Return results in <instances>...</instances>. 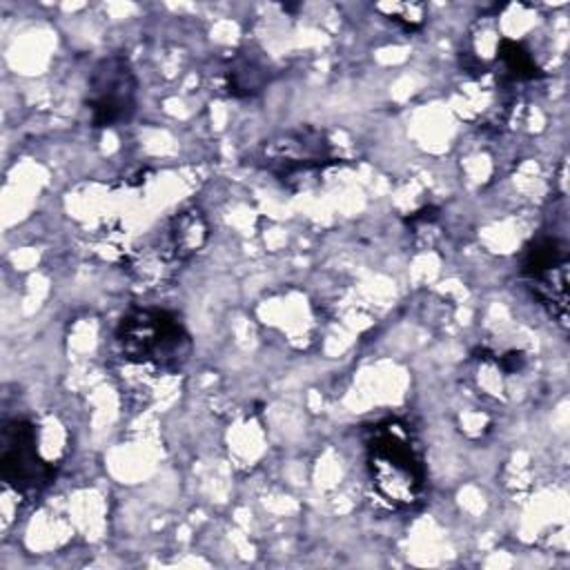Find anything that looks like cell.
I'll list each match as a JSON object with an SVG mask.
<instances>
[{
  "instance_id": "1",
  "label": "cell",
  "mask_w": 570,
  "mask_h": 570,
  "mask_svg": "<svg viewBox=\"0 0 570 570\" xmlns=\"http://www.w3.org/2000/svg\"><path fill=\"white\" fill-rule=\"evenodd\" d=\"M365 463L374 492L396 510H414L428 492V468L419 439L403 419L379 421L365 439Z\"/></svg>"
},
{
  "instance_id": "2",
  "label": "cell",
  "mask_w": 570,
  "mask_h": 570,
  "mask_svg": "<svg viewBox=\"0 0 570 570\" xmlns=\"http://www.w3.org/2000/svg\"><path fill=\"white\" fill-rule=\"evenodd\" d=\"M116 343L125 361L158 372H178L191 354V338L183 321L158 307L129 309L116 327Z\"/></svg>"
},
{
  "instance_id": "3",
  "label": "cell",
  "mask_w": 570,
  "mask_h": 570,
  "mask_svg": "<svg viewBox=\"0 0 570 570\" xmlns=\"http://www.w3.org/2000/svg\"><path fill=\"white\" fill-rule=\"evenodd\" d=\"M53 465L38 448V428L33 421L16 416L0 428V476L22 499H36L51 481Z\"/></svg>"
},
{
  "instance_id": "4",
  "label": "cell",
  "mask_w": 570,
  "mask_h": 570,
  "mask_svg": "<svg viewBox=\"0 0 570 570\" xmlns=\"http://www.w3.org/2000/svg\"><path fill=\"white\" fill-rule=\"evenodd\" d=\"M136 73L122 53H109L98 60L87 78L85 98L91 125L107 129L129 122L136 111Z\"/></svg>"
},
{
  "instance_id": "5",
  "label": "cell",
  "mask_w": 570,
  "mask_h": 570,
  "mask_svg": "<svg viewBox=\"0 0 570 570\" xmlns=\"http://www.w3.org/2000/svg\"><path fill=\"white\" fill-rule=\"evenodd\" d=\"M336 158L323 131L305 127L287 131L265 142L261 165L283 185L309 178L316 171L334 165Z\"/></svg>"
},
{
  "instance_id": "6",
  "label": "cell",
  "mask_w": 570,
  "mask_h": 570,
  "mask_svg": "<svg viewBox=\"0 0 570 570\" xmlns=\"http://www.w3.org/2000/svg\"><path fill=\"white\" fill-rule=\"evenodd\" d=\"M521 274L532 294L566 323L568 309V249L554 236L534 238L521 261Z\"/></svg>"
},
{
  "instance_id": "7",
  "label": "cell",
  "mask_w": 570,
  "mask_h": 570,
  "mask_svg": "<svg viewBox=\"0 0 570 570\" xmlns=\"http://www.w3.org/2000/svg\"><path fill=\"white\" fill-rule=\"evenodd\" d=\"M165 232L167 234L163 240V252H158L169 265H176L191 258L205 245L209 227L205 216L196 207H189L176 212L169 218Z\"/></svg>"
},
{
  "instance_id": "8",
  "label": "cell",
  "mask_w": 570,
  "mask_h": 570,
  "mask_svg": "<svg viewBox=\"0 0 570 570\" xmlns=\"http://www.w3.org/2000/svg\"><path fill=\"white\" fill-rule=\"evenodd\" d=\"M223 78H225V87L232 96L252 98V96L261 94L263 87L267 85L269 69L261 53L245 47V49H238L236 53H232V58L225 65Z\"/></svg>"
},
{
  "instance_id": "9",
  "label": "cell",
  "mask_w": 570,
  "mask_h": 570,
  "mask_svg": "<svg viewBox=\"0 0 570 570\" xmlns=\"http://www.w3.org/2000/svg\"><path fill=\"white\" fill-rule=\"evenodd\" d=\"M497 60L501 65V73L510 80H534L541 76V69L532 56V51L514 38H499L497 45Z\"/></svg>"
},
{
  "instance_id": "10",
  "label": "cell",
  "mask_w": 570,
  "mask_h": 570,
  "mask_svg": "<svg viewBox=\"0 0 570 570\" xmlns=\"http://www.w3.org/2000/svg\"><path fill=\"white\" fill-rule=\"evenodd\" d=\"M376 9L387 11L390 20L401 22L410 31L423 24V4H379Z\"/></svg>"
}]
</instances>
